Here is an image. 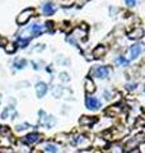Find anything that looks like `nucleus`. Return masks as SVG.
<instances>
[{
	"instance_id": "nucleus-1",
	"label": "nucleus",
	"mask_w": 145,
	"mask_h": 153,
	"mask_svg": "<svg viewBox=\"0 0 145 153\" xmlns=\"http://www.w3.org/2000/svg\"><path fill=\"white\" fill-rule=\"evenodd\" d=\"M33 13H34L33 9H27L24 11H22V13L18 15V18H17L18 24H24V23H27L29 21V18L33 15Z\"/></svg>"
},
{
	"instance_id": "nucleus-2",
	"label": "nucleus",
	"mask_w": 145,
	"mask_h": 153,
	"mask_svg": "<svg viewBox=\"0 0 145 153\" xmlns=\"http://www.w3.org/2000/svg\"><path fill=\"white\" fill-rule=\"evenodd\" d=\"M85 106H87L89 110H98L99 107L102 106V103H101V101H99L98 98L87 97V98H85Z\"/></svg>"
},
{
	"instance_id": "nucleus-3",
	"label": "nucleus",
	"mask_w": 145,
	"mask_h": 153,
	"mask_svg": "<svg viewBox=\"0 0 145 153\" xmlns=\"http://www.w3.org/2000/svg\"><path fill=\"white\" fill-rule=\"evenodd\" d=\"M108 68L107 66H97L95 69H93V74L98 78H107L108 76Z\"/></svg>"
},
{
	"instance_id": "nucleus-4",
	"label": "nucleus",
	"mask_w": 145,
	"mask_h": 153,
	"mask_svg": "<svg viewBox=\"0 0 145 153\" xmlns=\"http://www.w3.org/2000/svg\"><path fill=\"white\" fill-rule=\"evenodd\" d=\"M40 140H41V137L36 133L28 134V135L24 138V143H27V144H33V143H37V142H40Z\"/></svg>"
},
{
	"instance_id": "nucleus-5",
	"label": "nucleus",
	"mask_w": 145,
	"mask_h": 153,
	"mask_svg": "<svg viewBox=\"0 0 145 153\" xmlns=\"http://www.w3.org/2000/svg\"><path fill=\"white\" fill-rule=\"evenodd\" d=\"M141 46H143V45H134V46H131V49H130L131 59H136V57L140 55L141 50H143V47H141Z\"/></svg>"
},
{
	"instance_id": "nucleus-6",
	"label": "nucleus",
	"mask_w": 145,
	"mask_h": 153,
	"mask_svg": "<svg viewBox=\"0 0 145 153\" xmlns=\"http://www.w3.org/2000/svg\"><path fill=\"white\" fill-rule=\"evenodd\" d=\"M46 91H47V86H46L45 83H42V82H40L36 86V93H37V96L38 97H42L45 93H46Z\"/></svg>"
},
{
	"instance_id": "nucleus-7",
	"label": "nucleus",
	"mask_w": 145,
	"mask_h": 153,
	"mask_svg": "<svg viewBox=\"0 0 145 153\" xmlns=\"http://www.w3.org/2000/svg\"><path fill=\"white\" fill-rule=\"evenodd\" d=\"M85 91H87V93H93V92L95 91V86H94L93 80H92L90 78H88L85 80Z\"/></svg>"
},
{
	"instance_id": "nucleus-8",
	"label": "nucleus",
	"mask_w": 145,
	"mask_h": 153,
	"mask_svg": "<svg viewBox=\"0 0 145 153\" xmlns=\"http://www.w3.org/2000/svg\"><path fill=\"white\" fill-rule=\"evenodd\" d=\"M143 34H144L143 29H141V28H135L132 32L129 33V37L130 38H140V37H143Z\"/></svg>"
},
{
	"instance_id": "nucleus-9",
	"label": "nucleus",
	"mask_w": 145,
	"mask_h": 153,
	"mask_svg": "<svg viewBox=\"0 0 145 153\" xmlns=\"http://www.w3.org/2000/svg\"><path fill=\"white\" fill-rule=\"evenodd\" d=\"M53 11H55V8H53V5L51 3H47V4H45L43 5V13L46 15H52Z\"/></svg>"
},
{
	"instance_id": "nucleus-10",
	"label": "nucleus",
	"mask_w": 145,
	"mask_h": 153,
	"mask_svg": "<svg viewBox=\"0 0 145 153\" xmlns=\"http://www.w3.org/2000/svg\"><path fill=\"white\" fill-rule=\"evenodd\" d=\"M104 54H106V47L104 46H98V47L94 50V55L97 57H102Z\"/></svg>"
},
{
	"instance_id": "nucleus-11",
	"label": "nucleus",
	"mask_w": 145,
	"mask_h": 153,
	"mask_svg": "<svg viewBox=\"0 0 145 153\" xmlns=\"http://www.w3.org/2000/svg\"><path fill=\"white\" fill-rule=\"evenodd\" d=\"M31 32H32V34H36V36H38V34L42 32V27L40 24H33L32 27H31Z\"/></svg>"
},
{
	"instance_id": "nucleus-12",
	"label": "nucleus",
	"mask_w": 145,
	"mask_h": 153,
	"mask_svg": "<svg viewBox=\"0 0 145 153\" xmlns=\"http://www.w3.org/2000/svg\"><path fill=\"white\" fill-rule=\"evenodd\" d=\"M45 148H46V151L50 152V153H56L57 152V148L55 147V145H52V144H47Z\"/></svg>"
},
{
	"instance_id": "nucleus-13",
	"label": "nucleus",
	"mask_w": 145,
	"mask_h": 153,
	"mask_svg": "<svg viewBox=\"0 0 145 153\" xmlns=\"http://www.w3.org/2000/svg\"><path fill=\"white\" fill-rule=\"evenodd\" d=\"M26 64H27V61L26 60H18V61H15L14 65L17 66L18 69H22L23 66H26Z\"/></svg>"
},
{
	"instance_id": "nucleus-14",
	"label": "nucleus",
	"mask_w": 145,
	"mask_h": 153,
	"mask_svg": "<svg viewBox=\"0 0 145 153\" xmlns=\"http://www.w3.org/2000/svg\"><path fill=\"white\" fill-rule=\"evenodd\" d=\"M5 51H6V52H9V54L14 52V51H15V46H14L13 44H9L8 46H5Z\"/></svg>"
},
{
	"instance_id": "nucleus-15",
	"label": "nucleus",
	"mask_w": 145,
	"mask_h": 153,
	"mask_svg": "<svg viewBox=\"0 0 145 153\" xmlns=\"http://www.w3.org/2000/svg\"><path fill=\"white\" fill-rule=\"evenodd\" d=\"M95 120H94V119H85V117H83L82 119V120H80V122H82V124H88V125H89V124H93V122H94Z\"/></svg>"
},
{
	"instance_id": "nucleus-16",
	"label": "nucleus",
	"mask_w": 145,
	"mask_h": 153,
	"mask_svg": "<svg viewBox=\"0 0 145 153\" xmlns=\"http://www.w3.org/2000/svg\"><path fill=\"white\" fill-rule=\"evenodd\" d=\"M116 63H120V64L127 65V64H129V60H126V59H124L122 56H120V57H117V59H116Z\"/></svg>"
},
{
	"instance_id": "nucleus-17",
	"label": "nucleus",
	"mask_w": 145,
	"mask_h": 153,
	"mask_svg": "<svg viewBox=\"0 0 145 153\" xmlns=\"http://www.w3.org/2000/svg\"><path fill=\"white\" fill-rule=\"evenodd\" d=\"M126 4H129L130 6H134V4H135V1H126Z\"/></svg>"
}]
</instances>
